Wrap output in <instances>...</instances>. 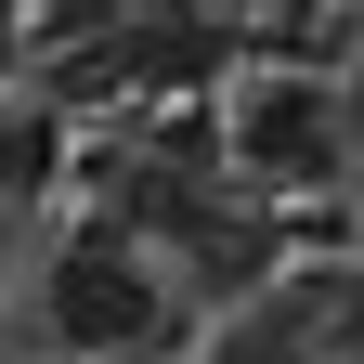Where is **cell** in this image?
Wrapping results in <instances>:
<instances>
[{
	"instance_id": "obj_1",
	"label": "cell",
	"mask_w": 364,
	"mask_h": 364,
	"mask_svg": "<svg viewBox=\"0 0 364 364\" xmlns=\"http://www.w3.org/2000/svg\"><path fill=\"white\" fill-rule=\"evenodd\" d=\"M39 326H53V351H78V364H130V351L169 338V273L130 235H65L39 260Z\"/></svg>"
},
{
	"instance_id": "obj_2",
	"label": "cell",
	"mask_w": 364,
	"mask_h": 364,
	"mask_svg": "<svg viewBox=\"0 0 364 364\" xmlns=\"http://www.w3.org/2000/svg\"><path fill=\"white\" fill-rule=\"evenodd\" d=\"M351 156V117H338V91L326 78H299V65H260L235 91V169L273 182V196H299V182H338Z\"/></svg>"
},
{
	"instance_id": "obj_3",
	"label": "cell",
	"mask_w": 364,
	"mask_h": 364,
	"mask_svg": "<svg viewBox=\"0 0 364 364\" xmlns=\"http://www.w3.org/2000/svg\"><path fill=\"white\" fill-rule=\"evenodd\" d=\"M196 364H338V351H326V326H312L299 299H247V312H221V326H208Z\"/></svg>"
},
{
	"instance_id": "obj_4",
	"label": "cell",
	"mask_w": 364,
	"mask_h": 364,
	"mask_svg": "<svg viewBox=\"0 0 364 364\" xmlns=\"http://www.w3.org/2000/svg\"><path fill=\"white\" fill-rule=\"evenodd\" d=\"M39 182H53V117H39V105H0V196H39Z\"/></svg>"
},
{
	"instance_id": "obj_5",
	"label": "cell",
	"mask_w": 364,
	"mask_h": 364,
	"mask_svg": "<svg viewBox=\"0 0 364 364\" xmlns=\"http://www.w3.org/2000/svg\"><path fill=\"white\" fill-rule=\"evenodd\" d=\"M312 326H326V351H338V364H364V273H351L326 312H312Z\"/></svg>"
},
{
	"instance_id": "obj_6",
	"label": "cell",
	"mask_w": 364,
	"mask_h": 364,
	"mask_svg": "<svg viewBox=\"0 0 364 364\" xmlns=\"http://www.w3.org/2000/svg\"><path fill=\"white\" fill-rule=\"evenodd\" d=\"M0 235H14V196H0Z\"/></svg>"
},
{
	"instance_id": "obj_7",
	"label": "cell",
	"mask_w": 364,
	"mask_h": 364,
	"mask_svg": "<svg viewBox=\"0 0 364 364\" xmlns=\"http://www.w3.org/2000/svg\"><path fill=\"white\" fill-rule=\"evenodd\" d=\"M169 14H182V0H169Z\"/></svg>"
}]
</instances>
